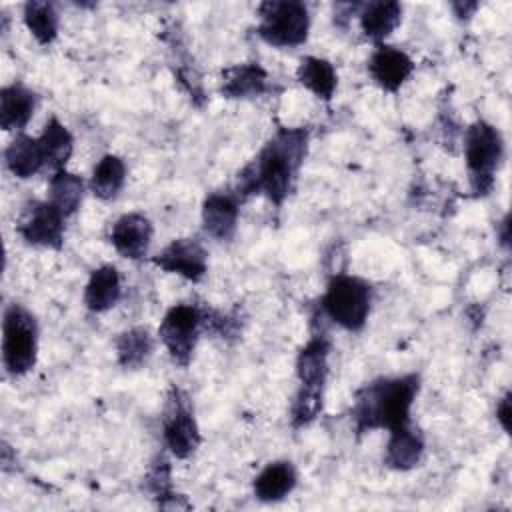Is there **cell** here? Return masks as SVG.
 <instances>
[{"label": "cell", "instance_id": "cell-1", "mask_svg": "<svg viewBox=\"0 0 512 512\" xmlns=\"http://www.w3.org/2000/svg\"><path fill=\"white\" fill-rule=\"evenodd\" d=\"M308 142L310 132L304 126L278 128L260 152L238 172L234 188L238 198L262 194L274 206H282L304 164Z\"/></svg>", "mask_w": 512, "mask_h": 512}, {"label": "cell", "instance_id": "cell-2", "mask_svg": "<svg viewBox=\"0 0 512 512\" xmlns=\"http://www.w3.org/2000/svg\"><path fill=\"white\" fill-rule=\"evenodd\" d=\"M420 392L416 372L402 376H382L364 384L352 402L350 418L356 434L372 430H394L410 424V412Z\"/></svg>", "mask_w": 512, "mask_h": 512}, {"label": "cell", "instance_id": "cell-3", "mask_svg": "<svg viewBox=\"0 0 512 512\" xmlns=\"http://www.w3.org/2000/svg\"><path fill=\"white\" fill-rule=\"evenodd\" d=\"M330 340L324 334H314L296 356L298 392L290 408L292 428L308 426L322 412L324 388L328 380Z\"/></svg>", "mask_w": 512, "mask_h": 512}, {"label": "cell", "instance_id": "cell-4", "mask_svg": "<svg viewBox=\"0 0 512 512\" xmlns=\"http://www.w3.org/2000/svg\"><path fill=\"white\" fill-rule=\"evenodd\" d=\"M372 286L360 276L338 272L320 298V310L340 328L348 332H360L370 316Z\"/></svg>", "mask_w": 512, "mask_h": 512}, {"label": "cell", "instance_id": "cell-5", "mask_svg": "<svg viewBox=\"0 0 512 512\" xmlns=\"http://www.w3.org/2000/svg\"><path fill=\"white\" fill-rule=\"evenodd\" d=\"M38 358V322L22 304L12 302L2 316V366L8 376L22 378Z\"/></svg>", "mask_w": 512, "mask_h": 512}, {"label": "cell", "instance_id": "cell-6", "mask_svg": "<svg viewBox=\"0 0 512 512\" xmlns=\"http://www.w3.org/2000/svg\"><path fill=\"white\" fill-rule=\"evenodd\" d=\"M464 160L472 192L476 196H486L492 190L496 170L504 160V138L500 130L486 120L472 122L464 134Z\"/></svg>", "mask_w": 512, "mask_h": 512}, {"label": "cell", "instance_id": "cell-7", "mask_svg": "<svg viewBox=\"0 0 512 512\" xmlns=\"http://www.w3.org/2000/svg\"><path fill=\"white\" fill-rule=\"evenodd\" d=\"M258 36L274 48H296L308 40L310 12L304 2L268 0L258 6Z\"/></svg>", "mask_w": 512, "mask_h": 512}, {"label": "cell", "instance_id": "cell-8", "mask_svg": "<svg viewBox=\"0 0 512 512\" xmlns=\"http://www.w3.org/2000/svg\"><path fill=\"white\" fill-rule=\"evenodd\" d=\"M202 332H204V310L196 304H186V302L170 306L158 326L160 342L168 350L170 358L182 368L190 364Z\"/></svg>", "mask_w": 512, "mask_h": 512}, {"label": "cell", "instance_id": "cell-9", "mask_svg": "<svg viewBox=\"0 0 512 512\" xmlns=\"http://www.w3.org/2000/svg\"><path fill=\"white\" fill-rule=\"evenodd\" d=\"M162 436L168 452L178 460L190 458L202 442L190 400L176 386L170 388L162 412Z\"/></svg>", "mask_w": 512, "mask_h": 512}, {"label": "cell", "instance_id": "cell-10", "mask_svg": "<svg viewBox=\"0 0 512 512\" xmlns=\"http://www.w3.org/2000/svg\"><path fill=\"white\" fill-rule=\"evenodd\" d=\"M66 216L48 200H32L16 224L20 238L30 246L60 250L64 244Z\"/></svg>", "mask_w": 512, "mask_h": 512}, {"label": "cell", "instance_id": "cell-11", "mask_svg": "<svg viewBox=\"0 0 512 512\" xmlns=\"http://www.w3.org/2000/svg\"><path fill=\"white\" fill-rule=\"evenodd\" d=\"M154 266L168 274H178L188 282H200L208 272V252L196 236L176 238L152 256Z\"/></svg>", "mask_w": 512, "mask_h": 512}, {"label": "cell", "instance_id": "cell-12", "mask_svg": "<svg viewBox=\"0 0 512 512\" xmlns=\"http://www.w3.org/2000/svg\"><path fill=\"white\" fill-rule=\"evenodd\" d=\"M412 72H414L412 58L396 46L376 44L374 52L368 58V74L372 82L390 94L398 92Z\"/></svg>", "mask_w": 512, "mask_h": 512}, {"label": "cell", "instance_id": "cell-13", "mask_svg": "<svg viewBox=\"0 0 512 512\" xmlns=\"http://www.w3.org/2000/svg\"><path fill=\"white\" fill-rule=\"evenodd\" d=\"M154 226L142 212H128L114 220L110 226V244L128 260H140L148 254Z\"/></svg>", "mask_w": 512, "mask_h": 512}, {"label": "cell", "instance_id": "cell-14", "mask_svg": "<svg viewBox=\"0 0 512 512\" xmlns=\"http://www.w3.org/2000/svg\"><path fill=\"white\" fill-rule=\"evenodd\" d=\"M202 228L204 232L220 242L234 238L240 216V198L232 192H212L202 202Z\"/></svg>", "mask_w": 512, "mask_h": 512}, {"label": "cell", "instance_id": "cell-15", "mask_svg": "<svg viewBox=\"0 0 512 512\" xmlns=\"http://www.w3.org/2000/svg\"><path fill=\"white\" fill-rule=\"evenodd\" d=\"M424 434L412 422L388 432V442L384 448V464L390 470L406 472L420 464L424 454Z\"/></svg>", "mask_w": 512, "mask_h": 512}, {"label": "cell", "instance_id": "cell-16", "mask_svg": "<svg viewBox=\"0 0 512 512\" xmlns=\"http://www.w3.org/2000/svg\"><path fill=\"white\" fill-rule=\"evenodd\" d=\"M38 96L22 82H12L0 90V126L6 132H22L34 116Z\"/></svg>", "mask_w": 512, "mask_h": 512}, {"label": "cell", "instance_id": "cell-17", "mask_svg": "<svg viewBox=\"0 0 512 512\" xmlns=\"http://www.w3.org/2000/svg\"><path fill=\"white\" fill-rule=\"evenodd\" d=\"M268 90V72L258 62H244L222 72L220 94L232 100L258 98Z\"/></svg>", "mask_w": 512, "mask_h": 512}, {"label": "cell", "instance_id": "cell-18", "mask_svg": "<svg viewBox=\"0 0 512 512\" xmlns=\"http://www.w3.org/2000/svg\"><path fill=\"white\" fill-rule=\"evenodd\" d=\"M122 296V282L120 272L114 264H102L90 272V278L84 286V306L94 312L102 314L118 304Z\"/></svg>", "mask_w": 512, "mask_h": 512}, {"label": "cell", "instance_id": "cell-19", "mask_svg": "<svg viewBox=\"0 0 512 512\" xmlns=\"http://www.w3.org/2000/svg\"><path fill=\"white\" fill-rule=\"evenodd\" d=\"M298 484L296 466L290 460L268 462L254 478L252 490L260 502H280Z\"/></svg>", "mask_w": 512, "mask_h": 512}, {"label": "cell", "instance_id": "cell-20", "mask_svg": "<svg viewBox=\"0 0 512 512\" xmlns=\"http://www.w3.org/2000/svg\"><path fill=\"white\" fill-rule=\"evenodd\" d=\"M4 164L12 176L28 180L46 166V158L38 136L18 132L4 150Z\"/></svg>", "mask_w": 512, "mask_h": 512}, {"label": "cell", "instance_id": "cell-21", "mask_svg": "<svg viewBox=\"0 0 512 512\" xmlns=\"http://www.w3.org/2000/svg\"><path fill=\"white\" fill-rule=\"evenodd\" d=\"M360 28L364 36L376 44H384V40L396 30L402 20V4L400 2H368L360 6L358 12Z\"/></svg>", "mask_w": 512, "mask_h": 512}, {"label": "cell", "instance_id": "cell-22", "mask_svg": "<svg viewBox=\"0 0 512 512\" xmlns=\"http://www.w3.org/2000/svg\"><path fill=\"white\" fill-rule=\"evenodd\" d=\"M296 78L306 90L324 102L332 100L338 86L334 64L320 56H304L296 68Z\"/></svg>", "mask_w": 512, "mask_h": 512}, {"label": "cell", "instance_id": "cell-23", "mask_svg": "<svg viewBox=\"0 0 512 512\" xmlns=\"http://www.w3.org/2000/svg\"><path fill=\"white\" fill-rule=\"evenodd\" d=\"M84 190H86V182L82 180V176L62 168L50 176L46 200L54 204L66 218H70L78 212L84 200Z\"/></svg>", "mask_w": 512, "mask_h": 512}, {"label": "cell", "instance_id": "cell-24", "mask_svg": "<svg viewBox=\"0 0 512 512\" xmlns=\"http://www.w3.org/2000/svg\"><path fill=\"white\" fill-rule=\"evenodd\" d=\"M38 140L46 158V166L54 172L66 168V162L74 152V136L56 116H50L46 120Z\"/></svg>", "mask_w": 512, "mask_h": 512}, {"label": "cell", "instance_id": "cell-25", "mask_svg": "<svg viewBox=\"0 0 512 512\" xmlns=\"http://www.w3.org/2000/svg\"><path fill=\"white\" fill-rule=\"evenodd\" d=\"M154 352V336L146 326H132L116 338V358L126 370H136L148 362Z\"/></svg>", "mask_w": 512, "mask_h": 512}, {"label": "cell", "instance_id": "cell-26", "mask_svg": "<svg viewBox=\"0 0 512 512\" xmlns=\"http://www.w3.org/2000/svg\"><path fill=\"white\" fill-rule=\"evenodd\" d=\"M126 182V164L118 154H104L92 168L90 192L100 200H112L118 196Z\"/></svg>", "mask_w": 512, "mask_h": 512}, {"label": "cell", "instance_id": "cell-27", "mask_svg": "<svg viewBox=\"0 0 512 512\" xmlns=\"http://www.w3.org/2000/svg\"><path fill=\"white\" fill-rule=\"evenodd\" d=\"M144 488L152 494L160 508H188L184 496L172 490V466L164 454H158L144 476Z\"/></svg>", "mask_w": 512, "mask_h": 512}, {"label": "cell", "instance_id": "cell-28", "mask_svg": "<svg viewBox=\"0 0 512 512\" xmlns=\"http://www.w3.org/2000/svg\"><path fill=\"white\" fill-rule=\"evenodd\" d=\"M22 18L28 32L34 36L38 44L46 46L56 40L60 18L52 2H40V0L26 2Z\"/></svg>", "mask_w": 512, "mask_h": 512}, {"label": "cell", "instance_id": "cell-29", "mask_svg": "<svg viewBox=\"0 0 512 512\" xmlns=\"http://www.w3.org/2000/svg\"><path fill=\"white\" fill-rule=\"evenodd\" d=\"M512 410H510V392H506L498 404H496V420L500 422L502 430L508 434L510 432V420H512Z\"/></svg>", "mask_w": 512, "mask_h": 512}, {"label": "cell", "instance_id": "cell-30", "mask_svg": "<svg viewBox=\"0 0 512 512\" xmlns=\"http://www.w3.org/2000/svg\"><path fill=\"white\" fill-rule=\"evenodd\" d=\"M452 8L456 10V16L458 18H468V16H472V12L478 8V2H456V4H452Z\"/></svg>", "mask_w": 512, "mask_h": 512}]
</instances>
